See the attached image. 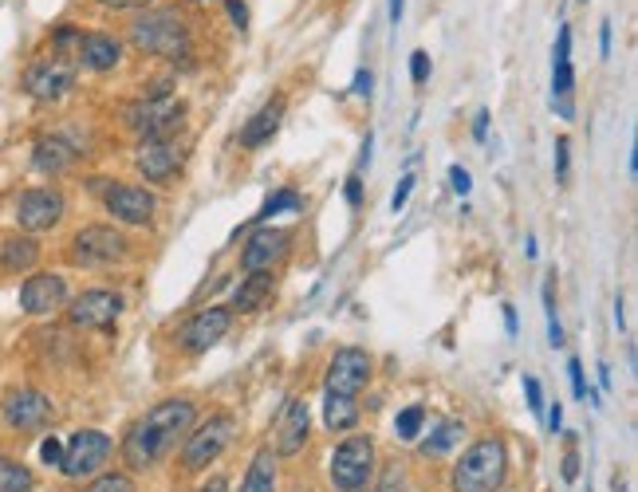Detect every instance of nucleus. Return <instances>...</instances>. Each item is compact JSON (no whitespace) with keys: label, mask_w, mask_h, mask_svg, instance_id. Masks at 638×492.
I'll return each mask as SVG.
<instances>
[{"label":"nucleus","mask_w":638,"mask_h":492,"mask_svg":"<svg viewBox=\"0 0 638 492\" xmlns=\"http://www.w3.org/2000/svg\"><path fill=\"white\" fill-rule=\"evenodd\" d=\"M197 422V406L190 398H166L158 406H150L142 418L130 422V430L119 441V457L130 473H150L158 469L193 430Z\"/></svg>","instance_id":"nucleus-1"},{"label":"nucleus","mask_w":638,"mask_h":492,"mask_svg":"<svg viewBox=\"0 0 638 492\" xmlns=\"http://www.w3.org/2000/svg\"><path fill=\"white\" fill-rule=\"evenodd\" d=\"M402 12H406V0H390V24L394 28L402 24Z\"/></svg>","instance_id":"nucleus-50"},{"label":"nucleus","mask_w":638,"mask_h":492,"mask_svg":"<svg viewBox=\"0 0 638 492\" xmlns=\"http://www.w3.org/2000/svg\"><path fill=\"white\" fill-rule=\"evenodd\" d=\"M20 87H24L32 99H40V103H56V99H64L67 91L75 87V67H71L64 56L36 60V63H28Z\"/></svg>","instance_id":"nucleus-15"},{"label":"nucleus","mask_w":638,"mask_h":492,"mask_svg":"<svg viewBox=\"0 0 638 492\" xmlns=\"http://www.w3.org/2000/svg\"><path fill=\"white\" fill-rule=\"evenodd\" d=\"M548 426H552V433H560V426H564V406L560 402L548 410Z\"/></svg>","instance_id":"nucleus-47"},{"label":"nucleus","mask_w":638,"mask_h":492,"mask_svg":"<svg viewBox=\"0 0 638 492\" xmlns=\"http://www.w3.org/2000/svg\"><path fill=\"white\" fill-rule=\"evenodd\" d=\"M548 343H552V347H564V327H560L556 315H548Z\"/></svg>","instance_id":"nucleus-45"},{"label":"nucleus","mask_w":638,"mask_h":492,"mask_svg":"<svg viewBox=\"0 0 638 492\" xmlns=\"http://www.w3.org/2000/svg\"><path fill=\"white\" fill-rule=\"evenodd\" d=\"M83 492H134V477L130 473H95V481Z\"/></svg>","instance_id":"nucleus-32"},{"label":"nucleus","mask_w":638,"mask_h":492,"mask_svg":"<svg viewBox=\"0 0 638 492\" xmlns=\"http://www.w3.org/2000/svg\"><path fill=\"white\" fill-rule=\"evenodd\" d=\"M343 197H347V205H351V209H359V205H363V178H359V174H351V178H347Z\"/></svg>","instance_id":"nucleus-40"},{"label":"nucleus","mask_w":638,"mask_h":492,"mask_svg":"<svg viewBox=\"0 0 638 492\" xmlns=\"http://www.w3.org/2000/svg\"><path fill=\"white\" fill-rule=\"evenodd\" d=\"M375 492H406V473L398 469V465H390L383 473V481H379V489Z\"/></svg>","instance_id":"nucleus-39"},{"label":"nucleus","mask_w":638,"mask_h":492,"mask_svg":"<svg viewBox=\"0 0 638 492\" xmlns=\"http://www.w3.org/2000/svg\"><path fill=\"white\" fill-rule=\"evenodd\" d=\"M430 71H434V63H430V52H414L410 56V79L422 87V83H430Z\"/></svg>","instance_id":"nucleus-34"},{"label":"nucleus","mask_w":638,"mask_h":492,"mask_svg":"<svg viewBox=\"0 0 638 492\" xmlns=\"http://www.w3.org/2000/svg\"><path fill=\"white\" fill-rule=\"evenodd\" d=\"M197 492H229V481H225V477H209Z\"/></svg>","instance_id":"nucleus-49"},{"label":"nucleus","mask_w":638,"mask_h":492,"mask_svg":"<svg viewBox=\"0 0 638 492\" xmlns=\"http://www.w3.org/2000/svg\"><path fill=\"white\" fill-rule=\"evenodd\" d=\"M449 185H453V189L465 197V193L473 189V178H469V170H465V166H449Z\"/></svg>","instance_id":"nucleus-41"},{"label":"nucleus","mask_w":638,"mask_h":492,"mask_svg":"<svg viewBox=\"0 0 638 492\" xmlns=\"http://www.w3.org/2000/svg\"><path fill=\"white\" fill-rule=\"evenodd\" d=\"M130 44L142 56H162V60H178L190 52V24L178 8H146L130 20Z\"/></svg>","instance_id":"nucleus-2"},{"label":"nucleus","mask_w":638,"mask_h":492,"mask_svg":"<svg viewBox=\"0 0 638 492\" xmlns=\"http://www.w3.org/2000/svg\"><path fill=\"white\" fill-rule=\"evenodd\" d=\"M312 437V414L304 398H288L280 414L272 418V453L276 457H296Z\"/></svg>","instance_id":"nucleus-16"},{"label":"nucleus","mask_w":638,"mask_h":492,"mask_svg":"<svg viewBox=\"0 0 638 492\" xmlns=\"http://www.w3.org/2000/svg\"><path fill=\"white\" fill-rule=\"evenodd\" d=\"M575 461H579L575 453H568V457H564V477H568V481H575V477H579V465H575Z\"/></svg>","instance_id":"nucleus-51"},{"label":"nucleus","mask_w":638,"mask_h":492,"mask_svg":"<svg viewBox=\"0 0 638 492\" xmlns=\"http://www.w3.org/2000/svg\"><path fill=\"white\" fill-rule=\"evenodd\" d=\"M186 154H190V150H186V142H178V138H150V142H138L134 166H138V174H142L146 182L166 185L182 174Z\"/></svg>","instance_id":"nucleus-13"},{"label":"nucleus","mask_w":638,"mask_h":492,"mask_svg":"<svg viewBox=\"0 0 638 492\" xmlns=\"http://www.w3.org/2000/svg\"><path fill=\"white\" fill-rule=\"evenodd\" d=\"M67 213V197L52 185H32L16 197V225L24 233H48L64 221Z\"/></svg>","instance_id":"nucleus-12"},{"label":"nucleus","mask_w":638,"mask_h":492,"mask_svg":"<svg viewBox=\"0 0 638 492\" xmlns=\"http://www.w3.org/2000/svg\"><path fill=\"white\" fill-rule=\"evenodd\" d=\"M127 256H130L127 233L115 229V225H103V221L83 225V229L71 237V245H67V260H71L75 268H111V264H119V260H127Z\"/></svg>","instance_id":"nucleus-7"},{"label":"nucleus","mask_w":638,"mask_h":492,"mask_svg":"<svg viewBox=\"0 0 638 492\" xmlns=\"http://www.w3.org/2000/svg\"><path fill=\"white\" fill-rule=\"evenodd\" d=\"M103 8H146L150 0H99Z\"/></svg>","instance_id":"nucleus-48"},{"label":"nucleus","mask_w":638,"mask_h":492,"mask_svg":"<svg viewBox=\"0 0 638 492\" xmlns=\"http://www.w3.org/2000/svg\"><path fill=\"white\" fill-rule=\"evenodd\" d=\"M0 414L16 433H36L56 418V406H52L48 394H40L32 386H20V390H8L0 398Z\"/></svg>","instance_id":"nucleus-14"},{"label":"nucleus","mask_w":638,"mask_h":492,"mask_svg":"<svg viewBox=\"0 0 638 492\" xmlns=\"http://www.w3.org/2000/svg\"><path fill=\"white\" fill-rule=\"evenodd\" d=\"M485 134H489V111H477V123H473V138H477V142H485Z\"/></svg>","instance_id":"nucleus-46"},{"label":"nucleus","mask_w":638,"mask_h":492,"mask_svg":"<svg viewBox=\"0 0 638 492\" xmlns=\"http://www.w3.org/2000/svg\"><path fill=\"white\" fill-rule=\"evenodd\" d=\"M272 288H276L272 272H249V276L237 284V292H233V300H229V311H241V315L260 311L272 300Z\"/></svg>","instance_id":"nucleus-24"},{"label":"nucleus","mask_w":638,"mask_h":492,"mask_svg":"<svg viewBox=\"0 0 638 492\" xmlns=\"http://www.w3.org/2000/svg\"><path fill=\"white\" fill-rule=\"evenodd\" d=\"M524 394H528V410H532V414H544V390H540V378H536V374H524Z\"/></svg>","instance_id":"nucleus-35"},{"label":"nucleus","mask_w":638,"mask_h":492,"mask_svg":"<svg viewBox=\"0 0 638 492\" xmlns=\"http://www.w3.org/2000/svg\"><path fill=\"white\" fill-rule=\"evenodd\" d=\"M123 123L134 130L138 142L150 138H174L186 126V103L174 95H146L123 107Z\"/></svg>","instance_id":"nucleus-5"},{"label":"nucleus","mask_w":638,"mask_h":492,"mask_svg":"<svg viewBox=\"0 0 638 492\" xmlns=\"http://www.w3.org/2000/svg\"><path fill=\"white\" fill-rule=\"evenodd\" d=\"M509 477V449L501 437H481L473 441L461 461H453L449 489L453 492H501Z\"/></svg>","instance_id":"nucleus-3"},{"label":"nucleus","mask_w":638,"mask_h":492,"mask_svg":"<svg viewBox=\"0 0 638 492\" xmlns=\"http://www.w3.org/2000/svg\"><path fill=\"white\" fill-rule=\"evenodd\" d=\"M229 327H233V311L229 308H201L193 315L190 323H182V331H178V343H182V351H190V355H205L209 347H217L225 335H229Z\"/></svg>","instance_id":"nucleus-17"},{"label":"nucleus","mask_w":638,"mask_h":492,"mask_svg":"<svg viewBox=\"0 0 638 492\" xmlns=\"http://www.w3.org/2000/svg\"><path fill=\"white\" fill-rule=\"evenodd\" d=\"M461 433H465V422H457V418L438 422V426L430 430V437L422 441V453H426V457H442V453H449V449L461 441Z\"/></svg>","instance_id":"nucleus-28"},{"label":"nucleus","mask_w":638,"mask_h":492,"mask_svg":"<svg viewBox=\"0 0 638 492\" xmlns=\"http://www.w3.org/2000/svg\"><path fill=\"white\" fill-rule=\"evenodd\" d=\"M186 4H205V0H186Z\"/></svg>","instance_id":"nucleus-54"},{"label":"nucleus","mask_w":638,"mask_h":492,"mask_svg":"<svg viewBox=\"0 0 638 492\" xmlns=\"http://www.w3.org/2000/svg\"><path fill=\"white\" fill-rule=\"evenodd\" d=\"M505 327H509V335H516V311H512V304H505Z\"/></svg>","instance_id":"nucleus-52"},{"label":"nucleus","mask_w":638,"mask_h":492,"mask_svg":"<svg viewBox=\"0 0 638 492\" xmlns=\"http://www.w3.org/2000/svg\"><path fill=\"white\" fill-rule=\"evenodd\" d=\"M103 209L119 221V225H150L154 213H158V193L146 189V185H130V182H107L103 189Z\"/></svg>","instance_id":"nucleus-11"},{"label":"nucleus","mask_w":638,"mask_h":492,"mask_svg":"<svg viewBox=\"0 0 638 492\" xmlns=\"http://www.w3.org/2000/svg\"><path fill=\"white\" fill-rule=\"evenodd\" d=\"M375 374V359L371 351L363 347H339L327 363V378H323V394H335V398H359L367 390Z\"/></svg>","instance_id":"nucleus-9"},{"label":"nucleus","mask_w":638,"mask_h":492,"mask_svg":"<svg viewBox=\"0 0 638 492\" xmlns=\"http://www.w3.org/2000/svg\"><path fill=\"white\" fill-rule=\"evenodd\" d=\"M284 111H288V99H284V95H272V99L256 111L253 119L245 123V130H241V138H237V142H241L245 150H260V146H268V142H272V134H276L280 123H284Z\"/></svg>","instance_id":"nucleus-21"},{"label":"nucleus","mask_w":638,"mask_h":492,"mask_svg":"<svg viewBox=\"0 0 638 492\" xmlns=\"http://www.w3.org/2000/svg\"><path fill=\"white\" fill-rule=\"evenodd\" d=\"M296 209H304L300 193H296V189H276V193L256 209V225H264V221H272V217H280V213H296Z\"/></svg>","instance_id":"nucleus-30"},{"label":"nucleus","mask_w":638,"mask_h":492,"mask_svg":"<svg viewBox=\"0 0 638 492\" xmlns=\"http://www.w3.org/2000/svg\"><path fill=\"white\" fill-rule=\"evenodd\" d=\"M599 56L611 60V24H607V20L599 24Z\"/></svg>","instance_id":"nucleus-44"},{"label":"nucleus","mask_w":638,"mask_h":492,"mask_svg":"<svg viewBox=\"0 0 638 492\" xmlns=\"http://www.w3.org/2000/svg\"><path fill=\"white\" fill-rule=\"evenodd\" d=\"M351 91H355V95H371V71H367V67H359V71H355Z\"/></svg>","instance_id":"nucleus-43"},{"label":"nucleus","mask_w":638,"mask_h":492,"mask_svg":"<svg viewBox=\"0 0 638 492\" xmlns=\"http://www.w3.org/2000/svg\"><path fill=\"white\" fill-rule=\"evenodd\" d=\"M288 248H292V233L288 229H253L249 233V241L241 248V268H245V276L249 272H272L284 256H288Z\"/></svg>","instance_id":"nucleus-18"},{"label":"nucleus","mask_w":638,"mask_h":492,"mask_svg":"<svg viewBox=\"0 0 638 492\" xmlns=\"http://www.w3.org/2000/svg\"><path fill=\"white\" fill-rule=\"evenodd\" d=\"M127 308L123 292L111 288H87L75 300H67V323L79 331H111L119 323V315Z\"/></svg>","instance_id":"nucleus-10"},{"label":"nucleus","mask_w":638,"mask_h":492,"mask_svg":"<svg viewBox=\"0 0 638 492\" xmlns=\"http://www.w3.org/2000/svg\"><path fill=\"white\" fill-rule=\"evenodd\" d=\"M426 426V410L422 406H406V410H398V418H394V433L402 437V441H414L418 433Z\"/></svg>","instance_id":"nucleus-31"},{"label":"nucleus","mask_w":638,"mask_h":492,"mask_svg":"<svg viewBox=\"0 0 638 492\" xmlns=\"http://www.w3.org/2000/svg\"><path fill=\"white\" fill-rule=\"evenodd\" d=\"M233 433H237V414H229V410H213L205 422H193V430L186 433V445H182V469L186 473L209 469V461H217L229 449Z\"/></svg>","instance_id":"nucleus-6"},{"label":"nucleus","mask_w":638,"mask_h":492,"mask_svg":"<svg viewBox=\"0 0 638 492\" xmlns=\"http://www.w3.org/2000/svg\"><path fill=\"white\" fill-rule=\"evenodd\" d=\"M568 174H572V142L560 134L556 138V182L568 185Z\"/></svg>","instance_id":"nucleus-33"},{"label":"nucleus","mask_w":638,"mask_h":492,"mask_svg":"<svg viewBox=\"0 0 638 492\" xmlns=\"http://www.w3.org/2000/svg\"><path fill=\"white\" fill-rule=\"evenodd\" d=\"M67 308V280L56 272H36L20 284V311L24 315H52Z\"/></svg>","instance_id":"nucleus-19"},{"label":"nucleus","mask_w":638,"mask_h":492,"mask_svg":"<svg viewBox=\"0 0 638 492\" xmlns=\"http://www.w3.org/2000/svg\"><path fill=\"white\" fill-rule=\"evenodd\" d=\"M375 469H379V449H375V437L367 433L343 437L327 457V477L335 492H371Z\"/></svg>","instance_id":"nucleus-4"},{"label":"nucleus","mask_w":638,"mask_h":492,"mask_svg":"<svg viewBox=\"0 0 638 492\" xmlns=\"http://www.w3.org/2000/svg\"><path fill=\"white\" fill-rule=\"evenodd\" d=\"M575 67H572V24H560L556 36V52H552V95L556 99H572Z\"/></svg>","instance_id":"nucleus-22"},{"label":"nucleus","mask_w":638,"mask_h":492,"mask_svg":"<svg viewBox=\"0 0 638 492\" xmlns=\"http://www.w3.org/2000/svg\"><path fill=\"white\" fill-rule=\"evenodd\" d=\"M40 260V241L32 233H12L0 241V272H32Z\"/></svg>","instance_id":"nucleus-23"},{"label":"nucleus","mask_w":638,"mask_h":492,"mask_svg":"<svg viewBox=\"0 0 638 492\" xmlns=\"http://www.w3.org/2000/svg\"><path fill=\"white\" fill-rule=\"evenodd\" d=\"M237 492H276V453L272 449H256Z\"/></svg>","instance_id":"nucleus-26"},{"label":"nucleus","mask_w":638,"mask_h":492,"mask_svg":"<svg viewBox=\"0 0 638 492\" xmlns=\"http://www.w3.org/2000/svg\"><path fill=\"white\" fill-rule=\"evenodd\" d=\"M599 382H603V390H611V367H599Z\"/></svg>","instance_id":"nucleus-53"},{"label":"nucleus","mask_w":638,"mask_h":492,"mask_svg":"<svg viewBox=\"0 0 638 492\" xmlns=\"http://www.w3.org/2000/svg\"><path fill=\"white\" fill-rule=\"evenodd\" d=\"M410 193H414V174H406L402 182L394 185V193H390V209H394V213H402V209H406V201H410Z\"/></svg>","instance_id":"nucleus-37"},{"label":"nucleus","mask_w":638,"mask_h":492,"mask_svg":"<svg viewBox=\"0 0 638 492\" xmlns=\"http://www.w3.org/2000/svg\"><path fill=\"white\" fill-rule=\"evenodd\" d=\"M79 63L87 67V71H115L119 63H123V40L119 36H111V32H83L79 36Z\"/></svg>","instance_id":"nucleus-20"},{"label":"nucleus","mask_w":638,"mask_h":492,"mask_svg":"<svg viewBox=\"0 0 638 492\" xmlns=\"http://www.w3.org/2000/svg\"><path fill=\"white\" fill-rule=\"evenodd\" d=\"M115 453V441L103 430H75L64 441V461H60V473L67 481H83V477H95L103 473V465L111 461Z\"/></svg>","instance_id":"nucleus-8"},{"label":"nucleus","mask_w":638,"mask_h":492,"mask_svg":"<svg viewBox=\"0 0 638 492\" xmlns=\"http://www.w3.org/2000/svg\"><path fill=\"white\" fill-rule=\"evenodd\" d=\"M568 378H572V394L575 398H583L587 378H583V363H579V359H568Z\"/></svg>","instance_id":"nucleus-42"},{"label":"nucleus","mask_w":638,"mask_h":492,"mask_svg":"<svg viewBox=\"0 0 638 492\" xmlns=\"http://www.w3.org/2000/svg\"><path fill=\"white\" fill-rule=\"evenodd\" d=\"M40 457H44V465L60 469V461H64V441H60V437H44V445H40Z\"/></svg>","instance_id":"nucleus-36"},{"label":"nucleus","mask_w":638,"mask_h":492,"mask_svg":"<svg viewBox=\"0 0 638 492\" xmlns=\"http://www.w3.org/2000/svg\"><path fill=\"white\" fill-rule=\"evenodd\" d=\"M225 12H229L237 32H249V4L245 0H225Z\"/></svg>","instance_id":"nucleus-38"},{"label":"nucleus","mask_w":638,"mask_h":492,"mask_svg":"<svg viewBox=\"0 0 638 492\" xmlns=\"http://www.w3.org/2000/svg\"><path fill=\"white\" fill-rule=\"evenodd\" d=\"M71 162H75V146L64 142V138H36V146H32V166L40 170V174H64L71 170Z\"/></svg>","instance_id":"nucleus-25"},{"label":"nucleus","mask_w":638,"mask_h":492,"mask_svg":"<svg viewBox=\"0 0 638 492\" xmlns=\"http://www.w3.org/2000/svg\"><path fill=\"white\" fill-rule=\"evenodd\" d=\"M323 422H327V430H355V422H359L355 398H335V394H327V398H323Z\"/></svg>","instance_id":"nucleus-27"},{"label":"nucleus","mask_w":638,"mask_h":492,"mask_svg":"<svg viewBox=\"0 0 638 492\" xmlns=\"http://www.w3.org/2000/svg\"><path fill=\"white\" fill-rule=\"evenodd\" d=\"M36 489V473L16 461V457H0V492H32Z\"/></svg>","instance_id":"nucleus-29"}]
</instances>
